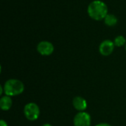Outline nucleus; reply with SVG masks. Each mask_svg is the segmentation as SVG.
Instances as JSON below:
<instances>
[{
    "instance_id": "39448f33",
    "label": "nucleus",
    "mask_w": 126,
    "mask_h": 126,
    "mask_svg": "<svg viewBox=\"0 0 126 126\" xmlns=\"http://www.w3.org/2000/svg\"><path fill=\"white\" fill-rule=\"evenodd\" d=\"M37 51L38 53L44 56H49L54 52L53 44L47 41H42L37 45Z\"/></svg>"
},
{
    "instance_id": "7ed1b4c3",
    "label": "nucleus",
    "mask_w": 126,
    "mask_h": 126,
    "mask_svg": "<svg viewBox=\"0 0 126 126\" xmlns=\"http://www.w3.org/2000/svg\"><path fill=\"white\" fill-rule=\"evenodd\" d=\"M24 114L30 121L36 120L40 115V109L35 103H29L24 108Z\"/></svg>"
},
{
    "instance_id": "9b49d317",
    "label": "nucleus",
    "mask_w": 126,
    "mask_h": 126,
    "mask_svg": "<svg viewBox=\"0 0 126 126\" xmlns=\"http://www.w3.org/2000/svg\"><path fill=\"white\" fill-rule=\"evenodd\" d=\"M0 126H8L7 123L4 120H1L0 121Z\"/></svg>"
},
{
    "instance_id": "4468645a",
    "label": "nucleus",
    "mask_w": 126,
    "mask_h": 126,
    "mask_svg": "<svg viewBox=\"0 0 126 126\" xmlns=\"http://www.w3.org/2000/svg\"><path fill=\"white\" fill-rule=\"evenodd\" d=\"M125 49H126V45H125Z\"/></svg>"
},
{
    "instance_id": "ddd939ff",
    "label": "nucleus",
    "mask_w": 126,
    "mask_h": 126,
    "mask_svg": "<svg viewBox=\"0 0 126 126\" xmlns=\"http://www.w3.org/2000/svg\"><path fill=\"white\" fill-rule=\"evenodd\" d=\"M42 126H52L51 124H49V123H45V124H44Z\"/></svg>"
},
{
    "instance_id": "f257e3e1",
    "label": "nucleus",
    "mask_w": 126,
    "mask_h": 126,
    "mask_svg": "<svg viewBox=\"0 0 126 126\" xmlns=\"http://www.w3.org/2000/svg\"><path fill=\"white\" fill-rule=\"evenodd\" d=\"M87 13L92 19L100 21L104 19L108 15V7L103 1L94 0L89 4Z\"/></svg>"
},
{
    "instance_id": "f03ea898",
    "label": "nucleus",
    "mask_w": 126,
    "mask_h": 126,
    "mask_svg": "<svg viewBox=\"0 0 126 126\" xmlns=\"http://www.w3.org/2000/svg\"><path fill=\"white\" fill-rule=\"evenodd\" d=\"M4 93L5 95L13 97L19 95L24 91V83L17 79H9L4 84Z\"/></svg>"
},
{
    "instance_id": "1a4fd4ad",
    "label": "nucleus",
    "mask_w": 126,
    "mask_h": 126,
    "mask_svg": "<svg viewBox=\"0 0 126 126\" xmlns=\"http://www.w3.org/2000/svg\"><path fill=\"white\" fill-rule=\"evenodd\" d=\"M103 20L105 21V24L109 27L115 26L118 22L117 18L116 17V16L113 14H108Z\"/></svg>"
},
{
    "instance_id": "f8f14e48",
    "label": "nucleus",
    "mask_w": 126,
    "mask_h": 126,
    "mask_svg": "<svg viewBox=\"0 0 126 126\" xmlns=\"http://www.w3.org/2000/svg\"><path fill=\"white\" fill-rule=\"evenodd\" d=\"M95 126H111V125L108 124V123H99L97 125H96Z\"/></svg>"
},
{
    "instance_id": "0eeeda50",
    "label": "nucleus",
    "mask_w": 126,
    "mask_h": 126,
    "mask_svg": "<svg viewBox=\"0 0 126 126\" xmlns=\"http://www.w3.org/2000/svg\"><path fill=\"white\" fill-rule=\"evenodd\" d=\"M72 105H73L74 108L80 112L85 111V110L87 109L86 100L80 96H77L73 99Z\"/></svg>"
},
{
    "instance_id": "9d476101",
    "label": "nucleus",
    "mask_w": 126,
    "mask_h": 126,
    "mask_svg": "<svg viewBox=\"0 0 126 126\" xmlns=\"http://www.w3.org/2000/svg\"><path fill=\"white\" fill-rule=\"evenodd\" d=\"M114 45L115 47H121L124 45H126V38L123 35H118L115 38L114 41Z\"/></svg>"
},
{
    "instance_id": "6e6552de",
    "label": "nucleus",
    "mask_w": 126,
    "mask_h": 126,
    "mask_svg": "<svg viewBox=\"0 0 126 126\" xmlns=\"http://www.w3.org/2000/svg\"><path fill=\"white\" fill-rule=\"evenodd\" d=\"M13 105V100L11 97L4 95L0 99V108L2 111H8L10 109Z\"/></svg>"
},
{
    "instance_id": "423d86ee",
    "label": "nucleus",
    "mask_w": 126,
    "mask_h": 126,
    "mask_svg": "<svg viewBox=\"0 0 126 126\" xmlns=\"http://www.w3.org/2000/svg\"><path fill=\"white\" fill-rule=\"evenodd\" d=\"M114 43L111 40H104L99 46V52L103 56L110 55L114 49Z\"/></svg>"
},
{
    "instance_id": "20e7f679",
    "label": "nucleus",
    "mask_w": 126,
    "mask_h": 126,
    "mask_svg": "<svg viewBox=\"0 0 126 126\" xmlns=\"http://www.w3.org/2000/svg\"><path fill=\"white\" fill-rule=\"evenodd\" d=\"M73 123L74 126H91V116L86 111H80L75 116Z\"/></svg>"
}]
</instances>
